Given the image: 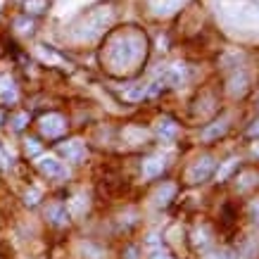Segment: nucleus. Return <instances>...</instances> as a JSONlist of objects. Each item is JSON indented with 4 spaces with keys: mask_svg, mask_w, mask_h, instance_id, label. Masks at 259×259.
Segmentation results:
<instances>
[{
    "mask_svg": "<svg viewBox=\"0 0 259 259\" xmlns=\"http://www.w3.org/2000/svg\"><path fill=\"white\" fill-rule=\"evenodd\" d=\"M143 53H145V38L136 31H126L110 40L105 60H107L112 69L121 71V69H131L143 57Z\"/></svg>",
    "mask_w": 259,
    "mask_h": 259,
    "instance_id": "f257e3e1",
    "label": "nucleus"
},
{
    "mask_svg": "<svg viewBox=\"0 0 259 259\" xmlns=\"http://www.w3.org/2000/svg\"><path fill=\"white\" fill-rule=\"evenodd\" d=\"M217 15L231 29H259V0H217Z\"/></svg>",
    "mask_w": 259,
    "mask_h": 259,
    "instance_id": "f03ea898",
    "label": "nucleus"
},
{
    "mask_svg": "<svg viewBox=\"0 0 259 259\" xmlns=\"http://www.w3.org/2000/svg\"><path fill=\"white\" fill-rule=\"evenodd\" d=\"M183 81H186V67L183 64H169L148 83V98H157L166 88H179Z\"/></svg>",
    "mask_w": 259,
    "mask_h": 259,
    "instance_id": "7ed1b4c3",
    "label": "nucleus"
},
{
    "mask_svg": "<svg viewBox=\"0 0 259 259\" xmlns=\"http://www.w3.org/2000/svg\"><path fill=\"white\" fill-rule=\"evenodd\" d=\"M110 22H112V12L107 8H100V10H95V12H91V15H86L79 24H76L74 36L81 40L83 38L91 40V38H95V36H100L102 29H105Z\"/></svg>",
    "mask_w": 259,
    "mask_h": 259,
    "instance_id": "20e7f679",
    "label": "nucleus"
},
{
    "mask_svg": "<svg viewBox=\"0 0 259 259\" xmlns=\"http://www.w3.org/2000/svg\"><path fill=\"white\" fill-rule=\"evenodd\" d=\"M214 164H217V162H214L212 155H202V157H197L195 162L188 166V171H186V181L193 183V186L207 181L214 174Z\"/></svg>",
    "mask_w": 259,
    "mask_h": 259,
    "instance_id": "39448f33",
    "label": "nucleus"
},
{
    "mask_svg": "<svg viewBox=\"0 0 259 259\" xmlns=\"http://www.w3.org/2000/svg\"><path fill=\"white\" fill-rule=\"evenodd\" d=\"M38 131L40 136H46V138H60V136L67 131V119L62 114H57V112H50V114H43L38 119Z\"/></svg>",
    "mask_w": 259,
    "mask_h": 259,
    "instance_id": "423d86ee",
    "label": "nucleus"
},
{
    "mask_svg": "<svg viewBox=\"0 0 259 259\" xmlns=\"http://www.w3.org/2000/svg\"><path fill=\"white\" fill-rule=\"evenodd\" d=\"M38 169L40 174H46L48 179H67L69 176V169L64 166V162H60L57 157H38Z\"/></svg>",
    "mask_w": 259,
    "mask_h": 259,
    "instance_id": "0eeeda50",
    "label": "nucleus"
},
{
    "mask_svg": "<svg viewBox=\"0 0 259 259\" xmlns=\"http://www.w3.org/2000/svg\"><path fill=\"white\" fill-rule=\"evenodd\" d=\"M19 100V88L17 81L10 74H0V102L3 105H15Z\"/></svg>",
    "mask_w": 259,
    "mask_h": 259,
    "instance_id": "6e6552de",
    "label": "nucleus"
},
{
    "mask_svg": "<svg viewBox=\"0 0 259 259\" xmlns=\"http://www.w3.org/2000/svg\"><path fill=\"white\" fill-rule=\"evenodd\" d=\"M60 152H62L69 162H74V164H79V162L86 159V145H83L81 141H76V138H74V141L60 143Z\"/></svg>",
    "mask_w": 259,
    "mask_h": 259,
    "instance_id": "1a4fd4ad",
    "label": "nucleus"
},
{
    "mask_svg": "<svg viewBox=\"0 0 259 259\" xmlns=\"http://www.w3.org/2000/svg\"><path fill=\"white\" fill-rule=\"evenodd\" d=\"M148 257L150 259H174V254L169 252V247L162 243V238L152 233V236L148 238Z\"/></svg>",
    "mask_w": 259,
    "mask_h": 259,
    "instance_id": "9d476101",
    "label": "nucleus"
},
{
    "mask_svg": "<svg viewBox=\"0 0 259 259\" xmlns=\"http://www.w3.org/2000/svg\"><path fill=\"white\" fill-rule=\"evenodd\" d=\"M164 169H166V159L162 157V155H152V157H148L143 162V176H145V179H155V176H159Z\"/></svg>",
    "mask_w": 259,
    "mask_h": 259,
    "instance_id": "9b49d317",
    "label": "nucleus"
},
{
    "mask_svg": "<svg viewBox=\"0 0 259 259\" xmlns=\"http://www.w3.org/2000/svg\"><path fill=\"white\" fill-rule=\"evenodd\" d=\"M48 219L53 221L55 226H67L69 224V209H67V204H50L48 207Z\"/></svg>",
    "mask_w": 259,
    "mask_h": 259,
    "instance_id": "f8f14e48",
    "label": "nucleus"
},
{
    "mask_svg": "<svg viewBox=\"0 0 259 259\" xmlns=\"http://www.w3.org/2000/svg\"><path fill=\"white\" fill-rule=\"evenodd\" d=\"M183 0H150V8L155 10V15H174L181 8Z\"/></svg>",
    "mask_w": 259,
    "mask_h": 259,
    "instance_id": "ddd939ff",
    "label": "nucleus"
},
{
    "mask_svg": "<svg viewBox=\"0 0 259 259\" xmlns=\"http://www.w3.org/2000/svg\"><path fill=\"white\" fill-rule=\"evenodd\" d=\"M155 131H157L159 138H166V141H171V138H176V134H179V126L174 124L169 117H162L155 124Z\"/></svg>",
    "mask_w": 259,
    "mask_h": 259,
    "instance_id": "4468645a",
    "label": "nucleus"
},
{
    "mask_svg": "<svg viewBox=\"0 0 259 259\" xmlns=\"http://www.w3.org/2000/svg\"><path fill=\"white\" fill-rule=\"evenodd\" d=\"M174 195H176V186H174V183H164V186L155 193V197H152V200H155V207H166V204L171 202Z\"/></svg>",
    "mask_w": 259,
    "mask_h": 259,
    "instance_id": "2eb2a0df",
    "label": "nucleus"
},
{
    "mask_svg": "<svg viewBox=\"0 0 259 259\" xmlns=\"http://www.w3.org/2000/svg\"><path fill=\"white\" fill-rule=\"evenodd\" d=\"M124 98L131 102H138V100H143V98H148V83H136V86H131L128 91H124Z\"/></svg>",
    "mask_w": 259,
    "mask_h": 259,
    "instance_id": "dca6fc26",
    "label": "nucleus"
},
{
    "mask_svg": "<svg viewBox=\"0 0 259 259\" xmlns=\"http://www.w3.org/2000/svg\"><path fill=\"white\" fill-rule=\"evenodd\" d=\"M226 121H228V119L224 117V119H221V121H217V124H212V126H209V128H204V131H202V138H204V141H212V138H217V136H221V134H224V131H226V128H228V124H226Z\"/></svg>",
    "mask_w": 259,
    "mask_h": 259,
    "instance_id": "f3484780",
    "label": "nucleus"
},
{
    "mask_svg": "<svg viewBox=\"0 0 259 259\" xmlns=\"http://www.w3.org/2000/svg\"><path fill=\"white\" fill-rule=\"evenodd\" d=\"M238 169V159L236 157H231V159H226L224 164H221V169H217V181H226L231 174Z\"/></svg>",
    "mask_w": 259,
    "mask_h": 259,
    "instance_id": "a211bd4d",
    "label": "nucleus"
},
{
    "mask_svg": "<svg viewBox=\"0 0 259 259\" xmlns=\"http://www.w3.org/2000/svg\"><path fill=\"white\" fill-rule=\"evenodd\" d=\"M48 0H22V8L26 12H31V15H40L43 10H46Z\"/></svg>",
    "mask_w": 259,
    "mask_h": 259,
    "instance_id": "6ab92c4d",
    "label": "nucleus"
},
{
    "mask_svg": "<svg viewBox=\"0 0 259 259\" xmlns=\"http://www.w3.org/2000/svg\"><path fill=\"white\" fill-rule=\"evenodd\" d=\"M15 162V155H12V150L5 145V143H0V169H10Z\"/></svg>",
    "mask_w": 259,
    "mask_h": 259,
    "instance_id": "aec40b11",
    "label": "nucleus"
},
{
    "mask_svg": "<svg viewBox=\"0 0 259 259\" xmlns=\"http://www.w3.org/2000/svg\"><path fill=\"white\" fill-rule=\"evenodd\" d=\"M195 245L200 247V250H207L209 245H212V238H209V231L207 228H197L195 231Z\"/></svg>",
    "mask_w": 259,
    "mask_h": 259,
    "instance_id": "412c9836",
    "label": "nucleus"
},
{
    "mask_svg": "<svg viewBox=\"0 0 259 259\" xmlns=\"http://www.w3.org/2000/svg\"><path fill=\"white\" fill-rule=\"evenodd\" d=\"M207 259H238V254L233 250H217V252H209Z\"/></svg>",
    "mask_w": 259,
    "mask_h": 259,
    "instance_id": "4be33fe9",
    "label": "nucleus"
},
{
    "mask_svg": "<svg viewBox=\"0 0 259 259\" xmlns=\"http://www.w3.org/2000/svg\"><path fill=\"white\" fill-rule=\"evenodd\" d=\"M26 121H29L26 114H15V117H12V128H15V131H22L24 126H26Z\"/></svg>",
    "mask_w": 259,
    "mask_h": 259,
    "instance_id": "5701e85b",
    "label": "nucleus"
},
{
    "mask_svg": "<svg viewBox=\"0 0 259 259\" xmlns=\"http://www.w3.org/2000/svg\"><path fill=\"white\" fill-rule=\"evenodd\" d=\"M38 200H40V190H38V188L26 190V204H36Z\"/></svg>",
    "mask_w": 259,
    "mask_h": 259,
    "instance_id": "b1692460",
    "label": "nucleus"
},
{
    "mask_svg": "<svg viewBox=\"0 0 259 259\" xmlns=\"http://www.w3.org/2000/svg\"><path fill=\"white\" fill-rule=\"evenodd\" d=\"M26 152H29V155H33V157H36V155H40L38 141H26Z\"/></svg>",
    "mask_w": 259,
    "mask_h": 259,
    "instance_id": "393cba45",
    "label": "nucleus"
},
{
    "mask_svg": "<svg viewBox=\"0 0 259 259\" xmlns=\"http://www.w3.org/2000/svg\"><path fill=\"white\" fill-rule=\"evenodd\" d=\"M83 200H86L83 195H76V197H74V202H71V207H74V212H76V214L83 212Z\"/></svg>",
    "mask_w": 259,
    "mask_h": 259,
    "instance_id": "a878e982",
    "label": "nucleus"
},
{
    "mask_svg": "<svg viewBox=\"0 0 259 259\" xmlns=\"http://www.w3.org/2000/svg\"><path fill=\"white\" fill-rule=\"evenodd\" d=\"M247 134H250V136H259V119L250 126V131H247Z\"/></svg>",
    "mask_w": 259,
    "mask_h": 259,
    "instance_id": "bb28decb",
    "label": "nucleus"
},
{
    "mask_svg": "<svg viewBox=\"0 0 259 259\" xmlns=\"http://www.w3.org/2000/svg\"><path fill=\"white\" fill-rule=\"evenodd\" d=\"M252 155H254V157H259V143H254V148H252Z\"/></svg>",
    "mask_w": 259,
    "mask_h": 259,
    "instance_id": "cd10ccee",
    "label": "nucleus"
},
{
    "mask_svg": "<svg viewBox=\"0 0 259 259\" xmlns=\"http://www.w3.org/2000/svg\"><path fill=\"white\" fill-rule=\"evenodd\" d=\"M257 105H259V98H257Z\"/></svg>",
    "mask_w": 259,
    "mask_h": 259,
    "instance_id": "c85d7f7f",
    "label": "nucleus"
}]
</instances>
